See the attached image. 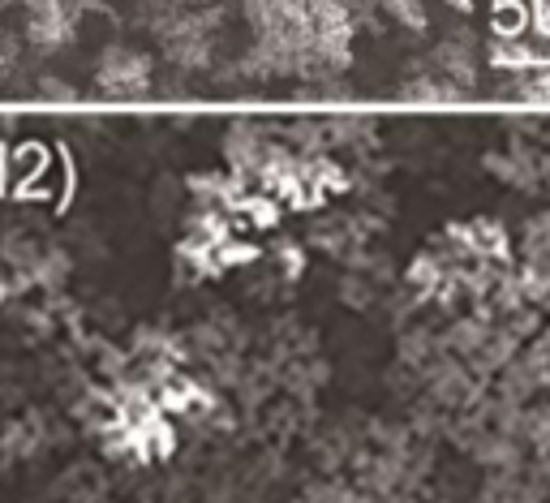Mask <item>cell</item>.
<instances>
[{"mask_svg":"<svg viewBox=\"0 0 550 503\" xmlns=\"http://www.w3.org/2000/svg\"><path fill=\"white\" fill-rule=\"evenodd\" d=\"M452 5H469V0H452Z\"/></svg>","mask_w":550,"mask_h":503,"instance_id":"cell-10","label":"cell"},{"mask_svg":"<svg viewBox=\"0 0 550 503\" xmlns=\"http://www.w3.org/2000/svg\"><path fill=\"white\" fill-rule=\"evenodd\" d=\"M434 396H439L443 405H469L473 379L465 375V366H439L434 370Z\"/></svg>","mask_w":550,"mask_h":503,"instance_id":"cell-2","label":"cell"},{"mask_svg":"<svg viewBox=\"0 0 550 503\" xmlns=\"http://www.w3.org/2000/svg\"><path fill=\"white\" fill-rule=\"evenodd\" d=\"M228 151H233V160L237 164H263V142H258V134L250 125H237L233 134H228Z\"/></svg>","mask_w":550,"mask_h":503,"instance_id":"cell-4","label":"cell"},{"mask_svg":"<svg viewBox=\"0 0 550 503\" xmlns=\"http://www.w3.org/2000/svg\"><path fill=\"white\" fill-rule=\"evenodd\" d=\"M43 95L48 99H74V91H65V86H56V82H43Z\"/></svg>","mask_w":550,"mask_h":503,"instance_id":"cell-8","label":"cell"},{"mask_svg":"<svg viewBox=\"0 0 550 503\" xmlns=\"http://www.w3.org/2000/svg\"><path fill=\"white\" fill-rule=\"evenodd\" d=\"M301 503H357L344 486H336V482H314L306 495H301Z\"/></svg>","mask_w":550,"mask_h":503,"instance_id":"cell-5","label":"cell"},{"mask_svg":"<svg viewBox=\"0 0 550 503\" xmlns=\"http://www.w3.org/2000/svg\"><path fill=\"white\" fill-rule=\"evenodd\" d=\"M490 340V327L482 319H465V323H456L452 327V336H447V344H452L456 353H465V357H477L482 353V344Z\"/></svg>","mask_w":550,"mask_h":503,"instance_id":"cell-3","label":"cell"},{"mask_svg":"<svg viewBox=\"0 0 550 503\" xmlns=\"http://www.w3.org/2000/svg\"><path fill=\"white\" fill-rule=\"evenodd\" d=\"M538 9H542V22L550 26V0H542V5H538Z\"/></svg>","mask_w":550,"mask_h":503,"instance_id":"cell-9","label":"cell"},{"mask_svg":"<svg viewBox=\"0 0 550 503\" xmlns=\"http://www.w3.org/2000/svg\"><path fill=\"white\" fill-rule=\"evenodd\" d=\"M387 5H392V13H396L400 22L422 26V5H417V0H387Z\"/></svg>","mask_w":550,"mask_h":503,"instance_id":"cell-6","label":"cell"},{"mask_svg":"<svg viewBox=\"0 0 550 503\" xmlns=\"http://www.w3.org/2000/svg\"><path fill=\"white\" fill-rule=\"evenodd\" d=\"M99 82H104L108 95H142L147 91V61L129 52H108L104 69H99Z\"/></svg>","mask_w":550,"mask_h":503,"instance_id":"cell-1","label":"cell"},{"mask_svg":"<svg viewBox=\"0 0 550 503\" xmlns=\"http://www.w3.org/2000/svg\"><path fill=\"white\" fill-rule=\"evenodd\" d=\"M533 104H550V74H538V78H529V86H520Z\"/></svg>","mask_w":550,"mask_h":503,"instance_id":"cell-7","label":"cell"}]
</instances>
